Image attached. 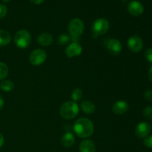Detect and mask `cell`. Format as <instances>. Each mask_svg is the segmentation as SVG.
<instances>
[{"label": "cell", "instance_id": "obj_11", "mask_svg": "<svg viewBox=\"0 0 152 152\" xmlns=\"http://www.w3.org/2000/svg\"><path fill=\"white\" fill-rule=\"evenodd\" d=\"M151 131V126L147 122H141L135 129V134L140 138H145L148 136Z\"/></svg>", "mask_w": 152, "mask_h": 152}, {"label": "cell", "instance_id": "obj_29", "mask_svg": "<svg viewBox=\"0 0 152 152\" xmlns=\"http://www.w3.org/2000/svg\"><path fill=\"white\" fill-rule=\"evenodd\" d=\"M4 99L2 98V96H0V111H1V110L3 108V107H4Z\"/></svg>", "mask_w": 152, "mask_h": 152}, {"label": "cell", "instance_id": "obj_31", "mask_svg": "<svg viewBox=\"0 0 152 152\" xmlns=\"http://www.w3.org/2000/svg\"><path fill=\"white\" fill-rule=\"evenodd\" d=\"M1 1H2L3 2H8V1H10V0H1Z\"/></svg>", "mask_w": 152, "mask_h": 152}, {"label": "cell", "instance_id": "obj_22", "mask_svg": "<svg viewBox=\"0 0 152 152\" xmlns=\"http://www.w3.org/2000/svg\"><path fill=\"white\" fill-rule=\"evenodd\" d=\"M142 114L145 117V119L152 121V106L148 105V106L145 107L142 111Z\"/></svg>", "mask_w": 152, "mask_h": 152}, {"label": "cell", "instance_id": "obj_4", "mask_svg": "<svg viewBox=\"0 0 152 152\" xmlns=\"http://www.w3.org/2000/svg\"><path fill=\"white\" fill-rule=\"evenodd\" d=\"M68 28L71 37L80 38V36L84 32V22L82 19H79V18H74L68 23Z\"/></svg>", "mask_w": 152, "mask_h": 152}, {"label": "cell", "instance_id": "obj_5", "mask_svg": "<svg viewBox=\"0 0 152 152\" xmlns=\"http://www.w3.org/2000/svg\"><path fill=\"white\" fill-rule=\"evenodd\" d=\"M109 22L105 18H98L92 25V31L96 36H102L106 34L109 29Z\"/></svg>", "mask_w": 152, "mask_h": 152}, {"label": "cell", "instance_id": "obj_6", "mask_svg": "<svg viewBox=\"0 0 152 152\" xmlns=\"http://www.w3.org/2000/svg\"><path fill=\"white\" fill-rule=\"evenodd\" d=\"M47 59L46 52L42 49H36L33 50L29 56V61L31 65L39 66L44 63Z\"/></svg>", "mask_w": 152, "mask_h": 152}, {"label": "cell", "instance_id": "obj_21", "mask_svg": "<svg viewBox=\"0 0 152 152\" xmlns=\"http://www.w3.org/2000/svg\"><path fill=\"white\" fill-rule=\"evenodd\" d=\"M71 40V37L66 34H62L58 37L57 38V43L60 45H65L68 44L69 41Z\"/></svg>", "mask_w": 152, "mask_h": 152}, {"label": "cell", "instance_id": "obj_2", "mask_svg": "<svg viewBox=\"0 0 152 152\" xmlns=\"http://www.w3.org/2000/svg\"><path fill=\"white\" fill-rule=\"evenodd\" d=\"M80 107L78 104L74 101H68L62 104L59 109L61 117L65 120H72L79 114Z\"/></svg>", "mask_w": 152, "mask_h": 152}, {"label": "cell", "instance_id": "obj_32", "mask_svg": "<svg viewBox=\"0 0 152 152\" xmlns=\"http://www.w3.org/2000/svg\"><path fill=\"white\" fill-rule=\"evenodd\" d=\"M122 1H124V2H126V1H127L128 0H122Z\"/></svg>", "mask_w": 152, "mask_h": 152}, {"label": "cell", "instance_id": "obj_17", "mask_svg": "<svg viewBox=\"0 0 152 152\" xmlns=\"http://www.w3.org/2000/svg\"><path fill=\"white\" fill-rule=\"evenodd\" d=\"M11 41V36L7 31L0 29V47L6 46L10 44Z\"/></svg>", "mask_w": 152, "mask_h": 152}, {"label": "cell", "instance_id": "obj_30", "mask_svg": "<svg viewBox=\"0 0 152 152\" xmlns=\"http://www.w3.org/2000/svg\"><path fill=\"white\" fill-rule=\"evenodd\" d=\"M148 79H149V80L152 82V66L150 68L149 71H148Z\"/></svg>", "mask_w": 152, "mask_h": 152}, {"label": "cell", "instance_id": "obj_13", "mask_svg": "<svg viewBox=\"0 0 152 152\" xmlns=\"http://www.w3.org/2000/svg\"><path fill=\"white\" fill-rule=\"evenodd\" d=\"M37 42L41 46L48 47L53 42V37L49 33H42L37 37Z\"/></svg>", "mask_w": 152, "mask_h": 152}, {"label": "cell", "instance_id": "obj_26", "mask_svg": "<svg viewBox=\"0 0 152 152\" xmlns=\"http://www.w3.org/2000/svg\"><path fill=\"white\" fill-rule=\"evenodd\" d=\"M144 97L146 100L152 102V90H146L144 92Z\"/></svg>", "mask_w": 152, "mask_h": 152}, {"label": "cell", "instance_id": "obj_8", "mask_svg": "<svg viewBox=\"0 0 152 152\" xmlns=\"http://www.w3.org/2000/svg\"><path fill=\"white\" fill-rule=\"evenodd\" d=\"M107 50L110 54L113 56H117L123 50V45L121 42L117 39H111L107 43Z\"/></svg>", "mask_w": 152, "mask_h": 152}, {"label": "cell", "instance_id": "obj_19", "mask_svg": "<svg viewBox=\"0 0 152 152\" xmlns=\"http://www.w3.org/2000/svg\"><path fill=\"white\" fill-rule=\"evenodd\" d=\"M83 91L79 88L74 89L72 94H71V98H72L73 101L77 102L81 100V99L83 98Z\"/></svg>", "mask_w": 152, "mask_h": 152}, {"label": "cell", "instance_id": "obj_7", "mask_svg": "<svg viewBox=\"0 0 152 152\" xmlns=\"http://www.w3.org/2000/svg\"><path fill=\"white\" fill-rule=\"evenodd\" d=\"M127 45L129 50L133 53H139L143 48V41L138 35H133L128 39Z\"/></svg>", "mask_w": 152, "mask_h": 152}, {"label": "cell", "instance_id": "obj_23", "mask_svg": "<svg viewBox=\"0 0 152 152\" xmlns=\"http://www.w3.org/2000/svg\"><path fill=\"white\" fill-rule=\"evenodd\" d=\"M143 143L145 147L148 148H152V135H148L146 137L144 138Z\"/></svg>", "mask_w": 152, "mask_h": 152}, {"label": "cell", "instance_id": "obj_24", "mask_svg": "<svg viewBox=\"0 0 152 152\" xmlns=\"http://www.w3.org/2000/svg\"><path fill=\"white\" fill-rule=\"evenodd\" d=\"M7 13V8L4 4H0V19H3L6 16Z\"/></svg>", "mask_w": 152, "mask_h": 152}, {"label": "cell", "instance_id": "obj_28", "mask_svg": "<svg viewBox=\"0 0 152 152\" xmlns=\"http://www.w3.org/2000/svg\"><path fill=\"white\" fill-rule=\"evenodd\" d=\"M4 143V136L2 135V134L0 133V148H1V147L3 146Z\"/></svg>", "mask_w": 152, "mask_h": 152}, {"label": "cell", "instance_id": "obj_3", "mask_svg": "<svg viewBox=\"0 0 152 152\" xmlns=\"http://www.w3.org/2000/svg\"><path fill=\"white\" fill-rule=\"evenodd\" d=\"M31 35L27 30H20L17 31L14 37V43L19 48L25 49L31 45Z\"/></svg>", "mask_w": 152, "mask_h": 152}, {"label": "cell", "instance_id": "obj_14", "mask_svg": "<svg viewBox=\"0 0 152 152\" xmlns=\"http://www.w3.org/2000/svg\"><path fill=\"white\" fill-rule=\"evenodd\" d=\"M79 150H80V152H95L96 146L93 141L86 139L80 142Z\"/></svg>", "mask_w": 152, "mask_h": 152}, {"label": "cell", "instance_id": "obj_10", "mask_svg": "<svg viewBox=\"0 0 152 152\" xmlns=\"http://www.w3.org/2000/svg\"><path fill=\"white\" fill-rule=\"evenodd\" d=\"M82 52H83L82 45L79 42H76L70 43L65 48V55L68 58L80 56Z\"/></svg>", "mask_w": 152, "mask_h": 152}, {"label": "cell", "instance_id": "obj_25", "mask_svg": "<svg viewBox=\"0 0 152 152\" xmlns=\"http://www.w3.org/2000/svg\"><path fill=\"white\" fill-rule=\"evenodd\" d=\"M145 57L148 62L152 63V48H148L145 52Z\"/></svg>", "mask_w": 152, "mask_h": 152}, {"label": "cell", "instance_id": "obj_12", "mask_svg": "<svg viewBox=\"0 0 152 152\" xmlns=\"http://www.w3.org/2000/svg\"><path fill=\"white\" fill-rule=\"evenodd\" d=\"M129 109V104L126 101L120 100L117 101L112 106L113 112L117 115H122L127 112Z\"/></svg>", "mask_w": 152, "mask_h": 152}, {"label": "cell", "instance_id": "obj_1", "mask_svg": "<svg viewBox=\"0 0 152 152\" xmlns=\"http://www.w3.org/2000/svg\"><path fill=\"white\" fill-rule=\"evenodd\" d=\"M74 131L78 137L86 139L91 136L94 132L93 123L86 117L79 118L76 120L74 125Z\"/></svg>", "mask_w": 152, "mask_h": 152}, {"label": "cell", "instance_id": "obj_9", "mask_svg": "<svg viewBox=\"0 0 152 152\" xmlns=\"http://www.w3.org/2000/svg\"><path fill=\"white\" fill-rule=\"evenodd\" d=\"M128 12L133 16H140L143 13L144 7L143 4L139 1L134 0L130 1L128 4Z\"/></svg>", "mask_w": 152, "mask_h": 152}, {"label": "cell", "instance_id": "obj_18", "mask_svg": "<svg viewBox=\"0 0 152 152\" xmlns=\"http://www.w3.org/2000/svg\"><path fill=\"white\" fill-rule=\"evenodd\" d=\"M0 88L4 92H10L14 88V83L11 80H4L0 83Z\"/></svg>", "mask_w": 152, "mask_h": 152}, {"label": "cell", "instance_id": "obj_20", "mask_svg": "<svg viewBox=\"0 0 152 152\" xmlns=\"http://www.w3.org/2000/svg\"><path fill=\"white\" fill-rule=\"evenodd\" d=\"M8 75V68L4 62H0V80H3Z\"/></svg>", "mask_w": 152, "mask_h": 152}, {"label": "cell", "instance_id": "obj_15", "mask_svg": "<svg viewBox=\"0 0 152 152\" xmlns=\"http://www.w3.org/2000/svg\"><path fill=\"white\" fill-rule=\"evenodd\" d=\"M75 142V136L71 132H67L61 138V144L65 148H70Z\"/></svg>", "mask_w": 152, "mask_h": 152}, {"label": "cell", "instance_id": "obj_27", "mask_svg": "<svg viewBox=\"0 0 152 152\" xmlns=\"http://www.w3.org/2000/svg\"><path fill=\"white\" fill-rule=\"evenodd\" d=\"M30 1H31L32 4H37V5H38V4H42V3L45 1V0H30Z\"/></svg>", "mask_w": 152, "mask_h": 152}, {"label": "cell", "instance_id": "obj_16", "mask_svg": "<svg viewBox=\"0 0 152 152\" xmlns=\"http://www.w3.org/2000/svg\"><path fill=\"white\" fill-rule=\"evenodd\" d=\"M81 109L85 114H92L95 111V105L90 100H83L81 102Z\"/></svg>", "mask_w": 152, "mask_h": 152}]
</instances>
